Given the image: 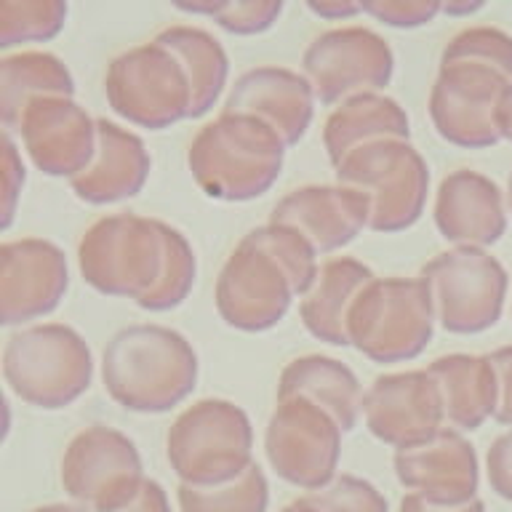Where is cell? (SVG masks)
Returning <instances> with one entry per match:
<instances>
[{
    "label": "cell",
    "instance_id": "1",
    "mask_svg": "<svg viewBox=\"0 0 512 512\" xmlns=\"http://www.w3.org/2000/svg\"><path fill=\"white\" fill-rule=\"evenodd\" d=\"M168 459L192 486H219L251 467V427L230 403L206 400L168 432Z\"/></svg>",
    "mask_w": 512,
    "mask_h": 512
},
{
    "label": "cell",
    "instance_id": "2",
    "mask_svg": "<svg viewBox=\"0 0 512 512\" xmlns=\"http://www.w3.org/2000/svg\"><path fill=\"white\" fill-rule=\"evenodd\" d=\"M67 494L112 512L128 504L142 488V462L134 443L120 432L94 427L72 440L62 464Z\"/></svg>",
    "mask_w": 512,
    "mask_h": 512
},
{
    "label": "cell",
    "instance_id": "3",
    "mask_svg": "<svg viewBox=\"0 0 512 512\" xmlns=\"http://www.w3.org/2000/svg\"><path fill=\"white\" fill-rule=\"evenodd\" d=\"M339 422L312 403H286L272 416L267 456L280 478L318 491L331 480L339 459Z\"/></svg>",
    "mask_w": 512,
    "mask_h": 512
},
{
    "label": "cell",
    "instance_id": "4",
    "mask_svg": "<svg viewBox=\"0 0 512 512\" xmlns=\"http://www.w3.org/2000/svg\"><path fill=\"white\" fill-rule=\"evenodd\" d=\"M395 470L400 483L427 502L464 504L478 491V456L456 432H438L424 443L400 448Z\"/></svg>",
    "mask_w": 512,
    "mask_h": 512
},
{
    "label": "cell",
    "instance_id": "5",
    "mask_svg": "<svg viewBox=\"0 0 512 512\" xmlns=\"http://www.w3.org/2000/svg\"><path fill=\"white\" fill-rule=\"evenodd\" d=\"M443 403L427 387H416L414 376L379 382L368 400V427L376 438L398 448L416 446L438 435Z\"/></svg>",
    "mask_w": 512,
    "mask_h": 512
},
{
    "label": "cell",
    "instance_id": "6",
    "mask_svg": "<svg viewBox=\"0 0 512 512\" xmlns=\"http://www.w3.org/2000/svg\"><path fill=\"white\" fill-rule=\"evenodd\" d=\"M443 366V384H448L443 414L462 430H475L483 424L486 416L496 411V398H499V384H496V371L491 360L478 358H454L440 360Z\"/></svg>",
    "mask_w": 512,
    "mask_h": 512
},
{
    "label": "cell",
    "instance_id": "7",
    "mask_svg": "<svg viewBox=\"0 0 512 512\" xmlns=\"http://www.w3.org/2000/svg\"><path fill=\"white\" fill-rule=\"evenodd\" d=\"M179 507L182 512H264L267 480H264L262 470L251 464L238 478L219 483V486L182 483Z\"/></svg>",
    "mask_w": 512,
    "mask_h": 512
},
{
    "label": "cell",
    "instance_id": "8",
    "mask_svg": "<svg viewBox=\"0 0 512 512\" xmlns=\"http://www.w3.org/2000/svg\"><path fill=\"white\" fill-rule=\"evenodd\" d=\"M320 512H387V502L371 483L342 475L331 486L307 496Z\"/></svg>",
    "mask_w": 512,
    "mask_h": 512
},
{
    "label": "cell",
    "instance_id": "9",
    "mask_svg": "<svg viewBox=\"0 0 512 512\" xmlns=\"http://www.w3.org/2000/svg\"><path fill=\"white\" fill-rule=\"evenodd\" d=\"M488 480L496 494L512 502V432H504L488 448Z\"/></svg>",
    "mask_w": 512,
    "mask_h": 512
},
{
    "label": "cell",
    "instance_id": "10",
    "mask_svg": "<svg viewBox=\"0 0 512 512\" xmlns=\"http://www.w3.org/2000/svg\"><path fill=\"white\" fill-rule=\"evenodd\" d=\"M491 363H494L496 384H499L494 419L502 424H512V347L496 352Z\"/></svg>",
    "mask_w": 512,
    "mask_h": 512
},
{
    "label": "cell",
    "instance_id": "11",
    "mask_svg": "<svg viewBox=\"0 0 512 512\" xmlns=\"http://www.w3.org/2000/svg\"><path fill=\"white\" fill-rule=\"evenodd\" d=\"M112 512H171V510H168L166 491H163L155 480H144L142 488L134 494V499Z\"/></svg>",
    "mask_w": 512,
    "mask_h": 512
},
{
    "label": "cell",
    "instance_id": "12",
    "mask_svg": "<svg viewBox=\"0 0 512 512\" xmlns=\"http://www.w3.org/2000/svg\"><path fill=\"white\" fill-rule=\"evenodd\" d=\"M400 512H483V502L480 499H470L464 504H435L427 502L424 496L411 494L403 499Z\"/></svg>",
    "mask_w": 512,
    "mask_h": 512
},
{
    "label": "cell",
    "instance_id": "13",
    "mask_svg": "<svg viewBox=\"0 0 512 512\" xmlns=\"http://www.w3.org/2000/svg\"><path fill=\"white\" fill-rule=\"evenodd\" d=\"M499 128H502V134L512 142V86L507 88V94H504L502 112H499Z\"/></svg>",
    "mask_w": 512,
    "mask_h": 512
},
{
    "label": "cell",
    "instance_id": "14",
    "mask_svg": "<svg viewBox=\"0 0 512 512\" xmlns=\"http://www.w3.org/2000/svg\"><path fill=\"white\" fill-rule=\"evenodd\" d=\"M280 512H320V510L310 502V499H299V502L288 504L286 510H280Z\"/></svg>",
    "mask_w": 512,
    "mask_h": 512
},
{
    "label": "cell",
    "instance_id": "15",
    "mask_svg": "<svg viewBox=\"0 0 512 512\" xmlns=\"http://www.w3.org/2000/svg\"><path fill=\"white\" fill-rule=\"evenodd\" d=\"M35 512H86L80 510V507H72V504H48V507H40Z\"/></svg>",
    "mask_w": 512,
    "mask_h": 512
},
{
    "label": "cell",
    "instance_id": "16",
    "mask_svg": "<svg viewBox=\"0 0 512 512\" xmlns=\"http://www.w3.org/2000/svg\"><path fill=\"white\" fill-rule=\"evenodd\" d=\"M510 206H512V176H510Z\"/></svg>",
    "mask_w": 512,
    "mask_h": 512
}]
</instances>
